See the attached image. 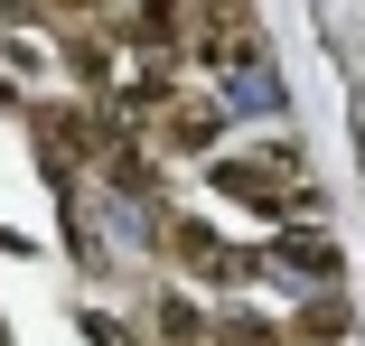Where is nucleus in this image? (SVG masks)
Returning <instances> with one entry per match:
<instances>
[{
    "label": "nucleus",
    "instance_id": "1",
    "mask_svg": "<svg viewBox=\"0 0 365 346\" xmlns=\"http://www.w3.org/2000/svg\"><path fill=\"white\" fill-rule=\"evenodd\" d=\"M160 131H169V150H206L215 141V103L206 94H169L160 103Z\"/></svg>",
    "mask_w": 365,
    "mask_h": 346
},
{
    "label": "nucleus",
    "instance_id": "2",
    "mask_svg": "<svg viewBox=\"0 0 365 346\" xmlns=\"http://www.w3.org/2000/svg\"><path fill=\"white\" fill-rule=\"evenodd\" d=\"M281 262H290V271H319V281H328V271H337V243H328V234H290V243H281Z\"/></svg>",
    "mask_w": 365,
    "mask_h": 346
}]
</instances>
